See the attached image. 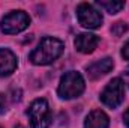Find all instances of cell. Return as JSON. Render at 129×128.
<instances>
[{
    "mask_svg": "<svg viewBox=\"0 0 129 128\" xmlns=\"http://www.w3.org/2000/svg\"><path fill=\"white\" fill-rule=\"evenodd\" d=\"M62 53H63V42L57 38L47 36L30 53V60L35 65H48L59 59Z\"/></svg>",
    "mask_w": 129,
    "mask_h": 128,
    "instance_id": "1",
    "label": "cell"
},
{
    "mask_svg": "<svg viewBox=\"0 0 129 128\" xmlns=\"http://www.w3.org/2000/svg\"><path fill=\"white\" fill-rule=\"evenodd\" d=\"M59 95L63 99H72L77 98L84 92V78L77 71L66 72L59 84Z\"/></svg>",
    "mask_w": 129,
    "mask_h": 128,
    "instance_id": "2",
    "label": "cell"
},
{
    "mask_svg": "<svg viewBox=\"0 0 129 128\" xmlns=\"http://www.w3.org/2000/svg\"><path fill=\"white\" fill-rule=\"evenodd\" d=\"M32 128H48L51 124V112L48 102L42 98L35 99L27 110Z\"/></svg>",
    "mask_w": 129,
    "mask_h": 128,
    "instance_id": "3",
    "label": "cell"
},
{
    "mask_svg": "<svg viewBox=\"0 0 129 128\" xmlns=\"http://www.w3.org/2000/svg\"><path fill=\"white\" fill-rule=\"evenodd\" d=\"M29 24H30V17L24 11H12L3 17L0 27L2 32H5L6 35H15L27 29Z\"/></svg>",
    "mask_w": 129,
    "mask_h": 128,
    "instance_id": "4",
    "label": "cell"
},
{
    "mask_svg": "<svg viewBox=\"0 0 129 128\" xmlns=\"http://www.w3.org/2000/svg\"><path fill=\"white\" fill-rule=\"evenodd\" d=\"M123 98H125V84L122 78H113L101 94V101L111 109L119 107Z\"/></svg>",
    "mask_w": 129,
    "mask_h": 128,
    "instance_id": "5",
    "label": "cell"
},
{
    "mask_svg": "<svg viewBox=\"0 0 129 128\" xmlns=\"http://www.w3.org/2000/svg\"><path fill=\"white\" fill-rule=\"evenodd\" d=\"M77 17L78 21L83 27L87 29H98L102 24V15L101 12L95 9L93 5L90 3H81L77 8Z\"/></svg>",
    "mask_w": 129,
    "mask_h": 128,
    "instance_id": "6",
    "label": "cell"
},
{
    "mask_svg": "<svg viewBox=\"0 0 129 128\" xmlns=\"http://www.w3.org/2000/svg\"><path fill=\"white\" fill-rule=\"evenodd\" d=\"M114 66V62L111 57H105V59H101V60H96L92 65L87 66V75L89 78L92 80H98L101 77H104L105 74H108Z\"/></svg>",
    "mask_w": 129,
    "mask_h": 128,
    "instance_id": "7",
    "label": "cell"
},
{
    "mask_svg": "<svg viewBox=\"0 0 129 128\" xmlns=\"http://www.w3.org/2000/svg\"><path fill=\"white\" fill-rule=\"evenodd\" d=\"M17 56L8 50V48H0V75L6 77L11 75L15 69H17Z\"/></svg>",
    "mask_w": 129,
    "mask_h": 128,
    "instance_id": "8",
    "label": "cell"
},
{
    "mask_svg": "<svg viewBox=\"0 0 129 128\" xmlns=\"http://www.w3.org/2000/svg\"><path fill=\"white\" fill-rule=\"evenodd\" d=\"M99 44V38L93 33H81L75 38V48L81 53H93Z\"/></svg>",
    "mask_w": 129,
    "mask_h": 128,
    "instance_id": "9",
    "label": "cell"
},
{
    "mask_svg": "<svg viewBox=\"0 0 129 128\" xmlns=\"http://www.w3.org/2000/svg\"><path fill=\"white\" fill-rule=\"evenodd\" d=\"M110 119L102 110H93L86 118L84 128H108Z\"/></svg>",
    "mask_w": 129,
    "mask_h": 128,
    "instance_id": "10",
    "label": "cell"
},
{
    "mask_svg": "<svg viewBox=\"0 0 129 128\" xmlns=\"http://www.w3.org/2000/svg\"><path fill=\"white\" fill-rule=\"evenodd\" d=\"M98 6L104 8L108 14H117L125 8V3L123 2H114V0H110V2L108 0H99Z\"/></svg>",
    "mask_w": 129,
    "mask_h": 128,
    "instance_id": "11",
    "label": "cell"
},
{
    "mask_svg": "<svg viewBox=\"0 0 129 128\" xmlns=\"http://www.w3.org/2000/svg\"><path fill=\"white\" fill-rule=\"evenodd\" d=\"M126 30H128L126 23H116V24L111 27V32H113V35H116V36H122Z\"/></svg>",
    "mask_w": 129,
    "mask_h": 128,
    "instance_id": "12",
    "label": "cell"
},
{
    "mask_svg": "<svg viewBox=\"0 0 129 128\" xmlns=\"http://www.w3.org/2000/svg\"><path fill=\"white\" fill-rule=\"evenodd\" d=\"M6 107H8V102H6V96L3 94H0V115H3L6 112Z\"/></svg>",
    "mask_w": 129,
    "mask_h": 128,
    "instance_id": "13",
    "label": "cell"
},
{
    "mask_svg": "<svg viewBox=\"0 0 129 128\" xmlns=\"http://www.w3.org/2000/svg\"><path fill=\"white\" fill-rule=\"evenodd\" d=\"M122 56H123V59L129 60V41L123 45V48H122Z\"/></svg>",
    "mask_w": 129,
    "mask_h": 128,
    "instance_id": "14",
    "label": "cell"
},
{
    "mask_svg": "<svg viewBox=\"0 0 129 128\" xmlns=\"http://www.w3.org/2000/svg\"><path fill=\"white\" fill-rule=\"evenodd\" d=\"M123 121H125V124H126V127L129 128V109L125 112V115H123Z\"/></svg>",
    "mask_w": 129,
    "mask_h": 128,
    "instance_id": "15",
    "label": "cell"
},
{
    "mask_svg": "<svg viewBox=\"0 0 129 128\" xmlns=\"http://www.w3.org/2000/svg\"><path fill=\"white\" fill-rule=\"evenodd\" d=\"M125 81L128 83V86H129V71L128 72H125Z\"/></svg>",
    "mask_w": 129,
    "mask_h": 128,
    "instance_id": "16",
    "label": "cell"
},
{
    "mask_svg": "<svg viewBox=\"0 0 129 128\" xmlns=\"http://www.w3.org/2000/svg\"><path fill=\"white\" fill-rule=\"evenodd\" d=\"M15 128H24V127H15Z\"/></svg>",
    "mask_w": 129,
    "mask_h": 128,
    "instance_id": "17",
    "label": "cell"
}]
</instances>
